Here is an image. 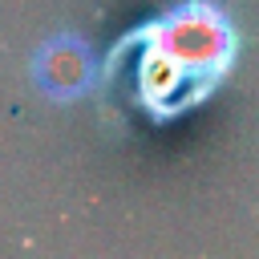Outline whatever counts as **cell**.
<instances>
[{
  "label": "cell",
  "mask_w": 259,
  "mask_h": 259,
  "mask_svg": "<svg viewBox=\"0 0 259 259\" xmlns=\"http://www.w3.org/2000/svg\"><path fill=\"white\" fill-rule=\"evenodd\" d=\"M239 49L243 36L219 0H174L113 40L97 85L125 73L134 109L150 125H170L227 85Z\"/></svg>",
  "instance_id": "cell-1"
},
{
  "label": "cell",
  "mask_w": 259,
  "mask_h": 259,
  "mask_svg": "<svg viewBox=\"0 0 259 259\" xmlns=\"http://www.w3.org/2000/svg\"><path fill=\"white\" fill-rule=\"evenodd\" d=\"M28 77L36 85V93L53 105H73L81 97H89L97 89L101 77V61L89 49L85 36L77 32H53L36 45L32 61H28Z\"/></svg>",
  "instance_id": "cell-2"
}]
</instances>
